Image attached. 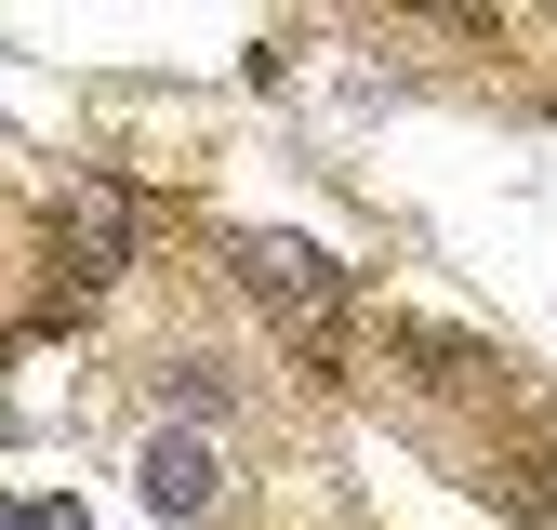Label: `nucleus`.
Returning <instances> with one entry per match:
<instances>
[{
  "label": "nucleus",
  "instance_id": "nucleus-1",
  "mask_svg": "<svg viewBox=\"0 0 557 530\" xmlns=\"http://www.w3.org/2000/svg\"><path fill=\"white\" fill-rule=\"evenodd\" d=\"M226 265H239V292H252V318L293 345L306 371H345V265L319 252V239H226Z\"/></svg>",
  "mask_w": 557,
  "mask_h": 530
},
{
  "label": "nucleus",
  "instance_id": "nucleus-2",
  "mask_svg": "<svg viewBox=\"0 0 557 530\" xmlns=\"http://www.w3.org/2000/svg\"><path fill=\"white\" fill-rule=\"evenodd\" d=\"M133 252H147V199L120 173H66V199H53V305H94Z\"/></svg>",
  "mask_w": 557,
  "mask_h": 530
},
{
  "label": "nucleus",
  "instance_id": "nucleus-3",
  "mask_svg": "<svg viewBox=\"0 0 557 530\" xmlns=\"http://www.w3.org/2000/svg\"><path fill=\"white\" fill-rule=\"evenodd\" d=\"M133 491H147L173 530H199V517L226 504V464H213V438H199V425H160V438H147V464H133Z\"/></svg>",
  "mask_w": 557,
  "mask_h": 530
},
{
  "label": "nucleus",
  "instance_id": "nucleus-4",
  "mask_svg": "<svg viewBox=\"0 0 557 530\" xmlns=\"http://www.w3.org/2000/svg\"><path fill=\"white\" fill-rule=\"evenodd\" d=\"M160 384L186 398V412H226V398H239V384H226V358H160Z\"/></svg>",
  "mask_w": 557,
  "mask_h": 530
},
{
  "label": "nucleus",
  "instance_id": "nucleus-5",
  "mask_svg": "<svg viewBox=\"0 0 557 530\" xmlns=\"http://www.w3.org/2000/svg\"><path fill=\"white\" fill-rule=\"evenodd\" d=\"M0 530H94L81 504H0Z\"/></svg>",
  "mask_w": 557,
  "mask_h": 530
}]
</instances>
